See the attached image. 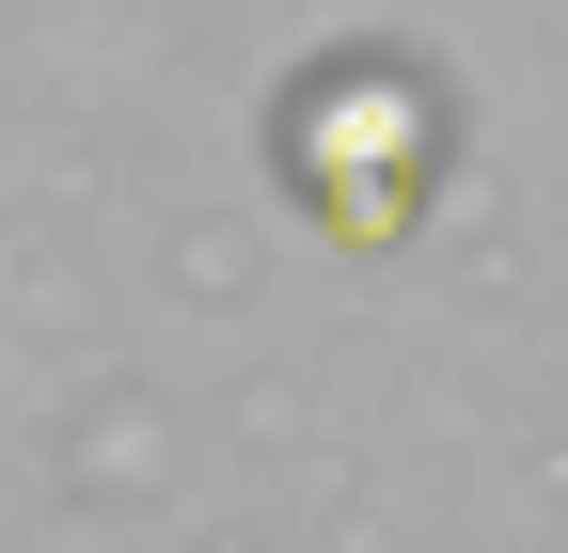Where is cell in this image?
Instances as JSON below:
<instances>
[{
	"mask_svg": "<svg viewBox=\"0 0 568 553\" xmlns=\"http://www.w3.org/2000/svg\"><path fill=\"white\" fill-rule=\"evenodd\" d=\"M284 174L332 238H410V205L443 190V95L410 80V63H332V80L284 95Z\"/></svg>",
	"mask_w": 568,
	"mask_h": 553,
	"instance_id": "cell-1",
	"label": "cell"
}]
</instances>
